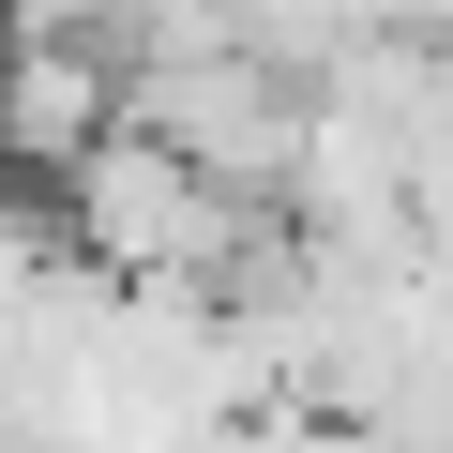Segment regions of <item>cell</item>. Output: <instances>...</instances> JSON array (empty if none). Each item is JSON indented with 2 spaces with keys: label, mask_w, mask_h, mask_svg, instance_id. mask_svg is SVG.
I'll list each match as a JSON object with an SVG mask.
<instances>
[{
  "label": "cell",
  "mask_w": 453,
  "mask_h": 453,
  "mask_svg": "<svg viewBox=\"0 0 453 453\" xmlns=\"http://www.w3.org/2000/svg\"><path fill=\"white\" fill-rule=\"evenodd\" d=\"M0 61H16V31H0Z\"/></svg>",
  "instance_id": "7a4b0ae2"
},
{
  "label": "cell",
  "mask_w": 453,
  "mask_h": 453,
  "mask_svg": "<svg viewBox=\"0 0 453 453\" xmlns=\"http://www.w3.org/2000/svg\"><path fill=\"white\" fill-rule=\"evenodd\" d=\"M91 136H121V61L106 46H16V61H0V166H16L31 196Z\"/></svg>",
  "instance_id": "6da1fadb"
}]
</instances>
